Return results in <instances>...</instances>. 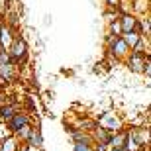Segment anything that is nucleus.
Segmentation results:
<instances>
[{
	"instance_id": "1",
	"label": "nucleus",
	"mask_w": 151,
	"mask_h": 151,
	"mask_svg": "<svg viewBox=\"0 0 151 151\" xmlns=\"http://www.w3.org/2000/svg\"><path fill=\"white\" fill-rule=\"evenodd\" d=\"M8 57H10V61L16 65L18 69H22L28 65V43H26V39L22 35H16L12 45L8 47Z\"/></svg>"
},
{
	"instance_id": "2",
	"label": "nucleus",
	"mask_w": 151,
	"mask_h": 151,
	"mask_svg": "<svg viewBox=\"0 0 151 151\" xmlns=\"http://www.w3.org/2000/svg\"><path fill=\"white\" fill-rule=\"evenodd\" d=\"M129 47L126 45L122 37H116V35H108V43H106V53H108V59L112 57L114 61L118 59H126L129 55Z\"/></svg>"
},
{
	"instance_id": "3",
	"label": "nucleus",
	"mask_w": 151,
	"mask_h": 151,
	"mask_svg": "<svg viewBox=\"0 0 151 151\" xmlns=\"http://www.w3.org/2000/svg\"><path fill=\"white\" fill-rule=\"evenodd\" d=\"M96 126L102 128V129H106V132H110V134H116V132H122L124 129V120L118 116L116 112L108 110V112H104L100 118H98Z\"/></svg>"
},
{
	"instance_id": "4",
	"label": "nucleus",
	"mask_w": 151,
	"mask_h": 151,
	"mask_svg": "<svg viewBox=\"0 0 151 151\" xmlns=\"http://www.w3.org/2000/svg\"><path fill=\"white\" fill-rule=\"evenodd\" d=\"M128 61V69L135 75H143V69H145V63L149 61V55H143V53H134L129 51V55L126 57Z\"/></svg>"
},
{
	"instance_id": "5",
	"label": "nucleus",
	"mask_w": 151,
	"mask_h": 151,
	"mask_svg": "<svg viewBox=\"0 0 151 151\" xmlns=\"http://www.w3.org/2000/svg\"><path fill=\"white\" fill-rule=\"evenodd\" d=\"M29 124H32V116H29L28 112L18 110V112L12 116L10 122L6 124V128H8V134H16L18 129H22L24 126H29Z\"/></svg>"
},
{
	"instance_id": "6",
	"label": "nucleus",
	"mask_w": 151,
	"mask_h": 151,
	"mask_svg": "<svg viewBox=\"0 0 151 151\" xmlns=\"http://www.w3.org/2000/svg\"><path fill=\"white\" fill-rule=\"evenodd\" d=\"M18 75H20V71H18V67L14 65V63H6V65H0V83H2V84L14 83Z\"/></svg>"
},
{
	"instance_id": "7",
	"label": "nucleus",
	"mask_w": 151,
	"mask_h": 151,
	"mask_svg": "<svg viewBox=\"0 0 151 151\" xmlns=\"http://www.w3.org/2000/svg\"><path fill=\"white\" fill-rule=\"evenodd\" d=\"M120 28H122V34H128V32H135L137 29V20L139 18L134 16V14H120Z\"/></svg>"
},
{
	"instance_id": "8",
	"label": "nucleus",
	"mask_w": 151,
	"mask_h": 151,
	"mask_svg": "<svg viewBox=\"0 0 151 151\" xmlns=\"http://www.w3.org/2000/svg\"><path fill=\"white\" fill-rule=\"evenodd\" d=\"M26 143L35 147V149H41V147H43V135H41V128H39V126H32V132H29Z\"/></svg>"
},
{
	"instance_id": "9",
	"label": "nucleus",
	"mask_w": 151,
	"mask_h": 151,
	"mask_svg": "<svg viewBox=\"0 0 151 151\" xmlns=\"http://www.w3.org/2000/svg\"><path fill=\"white\" fill-rule=\"evenodd\" d=\"M14 37H16V34H14L10 28H6L4 24H2V28H0V49H2V51H8V47L12 45Z\"/></svg>"
},
{
	"instance_id": "10",
	"label": "nucleus",
	"mask_w": 151,
	"mask_h": 151,
	"mask_svg": "<svg viewBox=\"0 0 151 151\" xmlns=\"http://www.w3.org/2000/svg\"><path fill=\"white\" fill-rule=\"evenodd\" d=\"M90 137H92V143H102V145H108V143H110V137H112V134L96 126V128L90 132Z\"/></svg>"
},
{
	"instance_id": "11",
	"label": "nucleus",
	"mask_w": 151,
	"mask_h": 151,
	"mask_svg": "<svg viewBox=\"0 0 151 151\" xmlns=\"http://www.w3.org/2000/svg\"><path fill=\"white\" fill-rule=\"evenodd\" d=\"M132 14L134 16H147L149 14V0H132Z\"/></svg>"
},
{
	"instance_id": "12",
	"label": "nucleus",
	"mask_w": 151,
	"mask_h": 151,
	"mask_svg": "<svg viewBox=\"0 0 151 151\" xmlns=\"http://www.w3.org/2000/svg\"><path fill=\"white\" fill-rule=\"evenodd\" d=\"M0 151H20V141L14 135H6L0 139Z\"/></svg>"
},
{
	"instance_id": "13",
	"label": "nucleus",
	"mask_w": 151,
	"mask_h": 151,
	"mask_svg": "<svg viewBox=\"0 0 151 151\" xmlns=\"http://www.w3.org/2000/svg\"><path fill=\"white\" fill-rule=\"evenodd\" d=\"M18 110H20V108H18L16 104H2V106H0V122L8 124L12 120V116H14Z\"/></svg>"
},
{
	"instance_id": "14",
	"label": "nucleus",
	"mask_w": 151,
	"mask_h": 151,
	"mask_svg": "<svg viewBox=\"0 0 151 151\" xmlns=\"http://www.w3.org/2000/svg\"><path fill=\"white\" fill-rule=\"evenodd\" d=\"M108 147H110V149H124V147H126V129H122V132H116V134H112V137H110V143H108Z\"/></svg>"
},
{
	"instance_id": "15",
	"label": "nucleus",
	"mask_w": 151,
	"mask_h": 151,
	"mask_svg": "<svg viewBox=\"0 0 151 151\" xmlns=\"http://www.w3.org/2000/svg\"><path fill=\"white\" fill-rule=\"evenodd\" d=\"M120 37H122L124 41H126V45H128L129 49H132V47H134V45H135V43H137V41L141 39V35L137 34V32H128V34H122Z\"/></svg>"
},
{
	"instance_id": "16",
	"label": "nucleus",
	"mask_w": 151,
	"mask_h": 151,
	"mask_svg": "<svg viewBox=\"0 0 151 151\" xmlns=\"http://www.w3.org/2000/svg\"><path fill=\"white\" fill-rule=\"evenodd\" d=\"M108 28H110V35H116V37L122 35V28H120V20H118V18L108 24Z\"/></svg>"
},
{
	"instance_id": "17",
	"label": "nucleus",
	"mask_w": 151,
	"mask_h": 151,
	"mask_svg": "<svg viewBox=\"0 0 151 151\" xmlns=\"http://www.w3.org/2000/svg\"><path fill=\"white\" fill-rule=\"evenodd\" d=\"M73 151H92V145H84V143H73Z\"/></svg>"
},
{
	"instance_id": "18",
	"label": "nucleus",
	"mask_w": 151,
	"mask_h": 151,
	"mask_svg": "<svg viewBox=\"0 0 151 151\" xmlns=\"http://www.w3.org/2000/svg\"><path fill=\"white\" fill-rule=\"evenodd\" d=\"M10 8V0H0V18L4 16V12Z\"/></svg>"
},
{
	"instance_id": "19",
	"label": "nucleus",
	"mask_w": 151,
	"mask_h": 151,
	"mask_svg": "<svg viewBox=\"0 0 151 151\" xmlns=\"http://www.w3.org/2000/svg\"><path fill=\"white\" fill-rule=\"evenodd\" d=\"M92 151H110V147L102 143H92Z\"/></svg>"
},
{
	"instance_id": "20",
	"label": "nucleus",
	"mask_w": 151,
	"mask_h": 151,
	"mask_svg": "<svg viewBox=\"0 0 151 151\" xmlns=\"http://www.w3.org/2000/svg\"><path fill=\"white\" fill-rule=\"evenodd\" d=\"M118 2H120V0H104L106 8H116V6H118Z\"/></svg>"
},
{
	"instance_id": "21",
	"label": "nucleus",
	"mask_w": 151,
	"mask_h": 151,
	"mask_svg": "<svg viewBox=\"0 0 151 151\" xmlns=\"http://www.w3.org/2000/svg\"><path fill=\"white\" fill-rule=\"evenodd\" d=\"M110 151H126V149H110Z\"/></svg>"
},
{
	"instance_id": "22",
	"label": "nucleus",
	"mask_w": 151,
	"mask_h": 151,
	"mask_svg": "<svg viewBox=\"0 0 151 151\" xmlns=\"http://www.w3.org/2000/svg\"><path fill=\"white\" fill-rule=\"evenodd\" d=\"M0 28H2V22H0Z\"/></svg>"
}]
</instances>
